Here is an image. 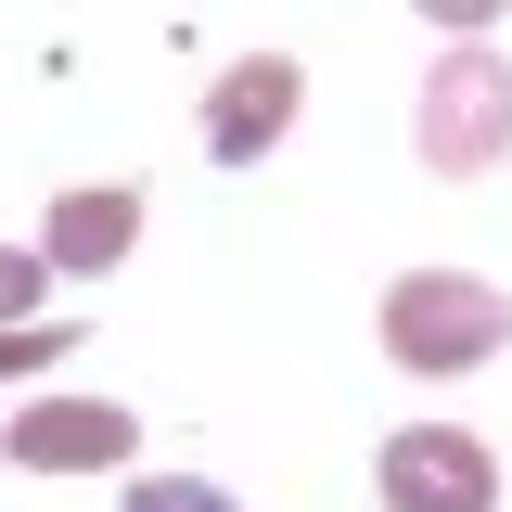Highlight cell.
<instances>
[{
	"mask_svg": "<svg viewBox=\"0 0 512 512\" xmlns=\"http://www.w3.org/2000/svg\"><path fill=\"white\" fill-rule=\"evenodd\" d=\"M39 359H77V346H64V320H26V333H0V372H39Z\"/></svg>",
	"mask_w": 512,
	"mask_h": 512,
	"instance_id": "9c48e42d",
	"label": "cell"
},
{
	"mask_svg": "<svg viewBox=\"0 0 512 512\" xmlns=\"http://www.w3.org/2000/svg\"><path fill=\"white\" fill-rule=\"evenodd\" d=\"M128 448H141V423H128L116 397H26L0 423V461H26V474H103Z\"/></svg>",
	"mask_w": 512,
	"mask_h": 512,
	"instance_id": "5b68a950",
	"label": "cell"
},
{
	"mask_svg": "<svg viewBox=\"0 0 512 512\" xmlns=\"http://www.w3.org/2000/svg\"><path fill=\"white\" fill-rule=\"evenodd\" d=\"M372 487H384V512H500V461L461 423H410V436H384Z\"/></svg>",
	"mask_w": 512,
	"mask_h": 512,
	"instance_id": "3957f363",
	"label": "cell"
},
{
	"mask_svg": "<svg viewBox=\"0 0 512 512\" xmlns=\"http://www.w3.org/2000/svg\"><path fill=\"white\" fill-rule=\"evenodd\" d=\"M39 282H52L39 256H13V244H0V333H26V320H39Z\"/></svg>",
	"mask_w": 512,
	"mask_h": 512,
	"instance_id": "ba28073f",
	"label": "cell"
},
{
	"mask_svg": "<svg viewBox=\"0 0 512 512\" xmlns=\"http://www.w3.org/2000/svg\"><path fill=\"white\" fill-rule=\"evenodd\" d=\"M410 13H436V26H448V39H487V26H500V13H512V0H410Z\"/></svg>",
	"mask_w": 512,
	"mask_h": 512,
	"instance_id": "30bf717a",
	"label": "cell"
},
{
	"mask_svg": "<svg viewBox=\"0 0 512 512\" xmlns=\"http://www.w3.org/2000/svg\"><path fill=\"white\" fill-rule=\"evenodd\" d=\"M512 346V295L474 269H410L384 282V359L397 372H487Z\"/></svg>",
	"mask_w": 512,
	"mask_h": 512,
	"instance_id": "6da1fadb",
	"label": "cell"
},
{
	"mask_svg": "<svg viewBox=\"0 0 512 512\" xmlns=\"http://www.w3.org/2000/svg\"><path fill=\"white\" fill-rule=\"evenodd\" d=\"M128 244H141V192H128V180L52 192V218H39V269H77V282H103Z\"/></svg>",
	"mask_w": 512,
	"mask_h": 512,
	"instance_id": "8992f818",
	"label": "cell"
},
{
	"mask_svg": "<svg viewBox=\"0 0 512 512\" xmlns=\"http://www.w3.org/2000/svg\"><path fill=\"white\" fill-rule=\"evenodd\" d=\"M512 154V52H436L423 64V167L436 180H474Z\"/></svg>",
	"mask_w": 512,
	"mask_h": 512,
	"instance_id": "7a4b0ae2",
	"label": "cell"
},
{
	"mask_svg": "<svg viewBox=\"0 0 512 512\" xmlns=\"http://www.w3.org/2000/svg\"><path fill=\"white\" fill-rule=\"evenodd\" d=\"M295 103H308V64H295V52H244L218 90H205V154H218V167H256V154H282Z\"/></svg>",
	"mask_w": 512,
	"mask_h": 512,
	"instance_id": "277c9868",
	"label": "cell"
},
{
	"mask_svg": "<svg viewBox=\"0 0 512 512\" xmlns=\"http://www.w3.org/2000/svg\"><path fill=\"white\" fill-rule=\"evenodd\" d=\"M128 512H244V500H231V487H205V474H141Z\"/></svg>",
	"mask_w": 512,
	"mask_h": 512,
	"instance_id": "52a82bcc",
	"label": "cell"
}]
</instances>
